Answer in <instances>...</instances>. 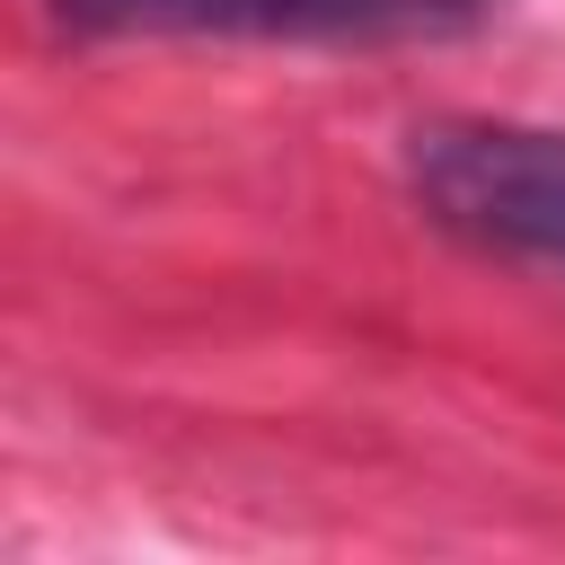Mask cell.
Wrapping results in <instances>:
<instances>
[{
  "label": "cell",
  "mask_w": 565,
  "mask_h": 565,
  "mask_svg": "<svg viewBox=\"0 0 565 565\" xmlns=\"http://www.w3.org/2000/svg\"><path fill=\"white\" fill-rule=\"evenodd\" d=\"M406 185L477 256L565 274V132H547V124H415Z\"/></svg>",
  "instance_id": "6da1fadb"
},
{
  "label": "cell",
  "mask_w": 565,
  "mask_h": 565,
  "mask_svg": "<svg viewBox=\"0 0 565 565\" xmlns=\"http://www.w3.org/2000/svg\"><path fill=\"white\" fill-rule=\"evenodd\" d=\"M71 26L97 35H318V44H371V35H441L468 26L494 0H53Z\"/></svg>",
  "instance_id": "7a4b0ae2"
}]
</instances>
